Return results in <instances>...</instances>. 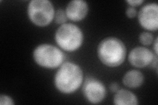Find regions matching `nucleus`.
Segmentation results:
<instances>
[{
    "label": "nucleus",
    "mask_w": 158,
    "mask_h": 105,
    "mask_svg": "<svg viewBox=\"0 0 158 105\" xmlns=\"http://www.w3.org/2000/svg\"><path fill=\"white\" fill-rule=\"evenodd\" d=\"M139 39L142 44L144 45V46H149L154 42V37H153V35L151 33L144 32L140 34Z\"/></svg>",
    "instance_id": "nucleus-13"
},
{
    "label": "nucleus",
    "mask_w": 158,
    "mask_h": 105,
    "mask_svg": "<svg viewBox=\"0 0 158 105\" xmlns=\"http://www.w3.org/2000/svg\"><path fill=\"white\" fill-rule=\"evenodd\" d=\"M88 12V3L82 0H73L68 3L65 10L68 18L75 22L82 21L86 17Z\"/></svg>",
    "instance_id": "nucleus-9"
},
{
    "label": "nucleus",
    "mask_w": 158,
    "mask_h": 105,
    "mask_svg": "<svg viewBox=\"0 0 158 105\" xmlns=\"http://www.w3.org/2000/svg\"><path fill=\"white\" fill-rule=\"evenodd\" d=\"M97 53L99 59L103 64L109 67H117L125 61L127 49L121 39L109 37L99 43Z\"/></svg>",
    "instance_id": "nucleus-2"
},
{
    "label": "nucleus",
    "mask_w": 158,
    "mask_h": 105,
    "mask_svg": "<svg viewBox=\"0 0 158 105\" xmlns=\"http://www.w3.org/2000/svg\"><path fill=\"white\" fill-rule=\"evenodd\" d=\"M127 2L129 4L131 7H136L140 6L141 4L144 3V1H142V0H128Z\"/></svg>",
    "instance_id": "nucleus-16"
},
{
    "label": "nucleus",
    "mask_w": 158,
    "mask_h": 105,
    "mask_svg": "<svg viewBox=\"0 0 158 105\" xmlns=\"http://www.w3.org/2000/svg\"><path fill=\"white\" fill-rule=\"evenodd\" d=\"M0 104L1 105H13L15 103L11 97L6 95H1L0 96Z\"/></svg>",
    "instance_id": "nucleus-14"
},
{
    "label": "nucleus",
    "mask_w": 158,
    "mask_h": 105,
    "mask_svg": "<svg viewBox=\"0 0 158 105\" xmlns=\"http://www.w3.org/2000/svg\"><path fill=\"white\" fill-rule=\"evenodd\" d=\"M28 16L31 21L38 26H46L54 18L55 10L48 0H32L27 8Z\"/></svg>",
    "instance_id": "nucleus-5"
},
{
    "label": "nucleus",
    "mask_w": 158,
    "mask_h": 105,
    "mask_svg": "<svg viewBox=\"0 0 158 105\" xmlns=\"http://www.w3.org/2000/svg\"><path fill=\"white\" fill-rule=\"evenodd\" d=\"M144 80L143 74L137 70L127 72L123 78V83L129 88H136L141 86Z\"/></svg>",
    "instance_id": "nucleus-11"
},
{
    "label": "nucleus",
    "mask_w": 158,
    "mask_h": 105,
    "mask_svg": "<svg viewBox=\"0 0 158 105\" xmlns=\"http://www.w3.org/2000/svg\"><path fill=\"white\" fill-rule=\"evenodd\" d=\"M113 103L116 105H136L138 104V100L132 92L122 89L116 92Z\"/></svg>",
    "instance_id": "nucleus-10"
},
{
    "label": "nucleus",
    "mask_w": 158,
    "mask_h": 105,
    "mask_svg": "<svg viewBox=\"0 0 158 105\" xmlns=\"http://www.w3.org/2000/svg\"><path fill=\"white\" fill-rule=\"evenodd\" d=\"M83 93L88 102L98 104L104 99L106 89L102 82L92 77L87 78L83 85Z\"/></svg>",
    "instance_id": "nucleus-6"
},
{
    "label": "nucleus",
    "mask_w": 158,
    "mask_h": 105,
    "mask_svg": "<svg viewBox=\"0 0 158 105\" xmlns=\"http://www.w3.org/2000/svg\"><path fill=\"white\" fill-rule=\"evenodd\" d=\"M68 17L65 11L62 9H59L55 12L54 14V21L57 24H63L67 21Z\"/></svg>",
    "instance_id": "nucleus-12"
},
{
    "label": "nucleus",
    "mask_w": 158,
    "mask_h": 105,
    "mask_svg": "<svg viewBox=\"0 0 158 105\" xmlns=\"http://www.w3.org/2000/svg\"><path fill=\"white\" fill-rule=\"evenodd\" d=\"M33 58L39 66L46 68H56L63 64L65 56L56 46L44 43L34 50Z\"/></svg>",
    "instance_id": "nucleus-4"
},
{
    "label": "nucleus",
    "mask_w": 158,
    "mask_h": 105,
    "mask_svg": "<svg viewBox=\"0 0 158 105\" xmlns=\"http://www.w3.org/2000/svg\"><path fill=\"white\" fill-rule=\"evenodd\" d=\"M58 46L66 51H75L81 47L83 42L81 29L72 23L61 24L55 34Z\"/></svg>",
    "instance_id": "nucleus-3"
},
{
    "label": "nucleus",
    "mask_w": 158,
    "mask_h": 105,
    "mask_svg": "<svg viewBox=\"0 0 158 105\" xmlns=\"http://www.w3.org/2000/svg\"><path fill=\"white\" fill-rule=\"evenodd\" d=\"M110 89L112 92H114L116 93L118 89H119V86H118V84L116 82H113L110 84Z\"/></svg>",
    "instance_id": "nucleus-17"
},
{
    "label": "nucleus",
    "mask_w": 158,
    "mask_h": 105,
    "mask_svg": "<svg viewBox=\"0 0 158 105\" xmlns=\"http://www.w3.org/2000/svg\"><path fill=\"white\" fill-rule=\"evenodd\" d=\"M156 57L149 49L137 47L133 49L128 55V61L136 68H144L154 62Z\"/></svg>",
    "instance_id": "nucleus-8"
},
{
    "label": "nucleus",
    "mask_w": 158,
    "mask_h": 105,
    "mask_svg": "<svg viewBox=\"0 0 158 105\" xmlns=\"http://www.w3.org/2000/svg\"><path fill=\"white\" fill-rule=\"evenodd\" d=\"M154 51L156 53V55H157V38H156V41L154 44Z\"/></svg>",
    "instance_id": "nucleus-18"
},
{
    "label": "nucleus",
    "mask_w": 158,
    "mask_h": 105,
    "mask_svg": "<svg viewBox=\"0 0 158 105\" xmlns=\"http://www.w3.org/2000/svg\"><path fill=\"white\" fill-rule=\"evenodd\" d=\"M140 26L150 31H156L158 28V6L156 3H150L143 6L138 14Z\"/></svg>",
    "instance_id": "nucleus-7"
},
{
    "label": "nucleus",
    "mask_w": 158,
    "mask_h": 105,
    "mask_svg": "<svg viewBox=\"0 0 158 105\" xmlns=\"http://www.w3.org/2000/svg\"><path fill=\"white\" fill-rule=\"evenodd\" d=\"M83 82V72L78 64L67 62L59 67L54 78V84L58 91L65 94L76 91Z\"/></svg>",
    "instance_id": "nucleus-1"
},
{
    "label": "nucleus",
    "mask_w": 158,
    "mask_h": 105,
    "mask_svg": "<svg viewBox=\"0 0 158 105\" xmlns=\"http://www.w3.org/2000/svg\"><path fill=\"white\" fill-rule=\"evenodd\" d=\"M126 15L128 18H135L137 15V11L134 7H128L126 10Z\"/></svg>",
    "instance_id": "nucleus-15"
}]
</instances>
